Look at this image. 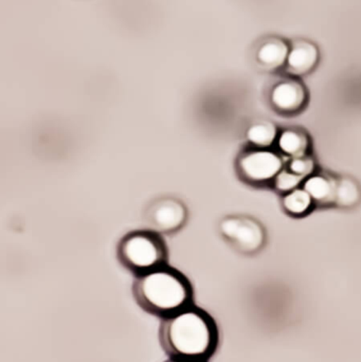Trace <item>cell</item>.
<instances>
[{"instance_id":"obj_10","label":"cell","mask_w":361,"mask_h":362,"mask_svg":"<svg viewBox=\"0 0 361 362\" xmlns=\"http://www.w3.org/2000/svg\"><path fill=\"white\" fill-rule=\"evenodd\" d=\"M337 180L326 174H313L303 183V189L311 195L316 204L326 206L335 204Z\"/></svg>"},{"instance_id":"obj_16","label":"cell","mask_w":361,"mask_h":362,"mask_svg":"<svg viewBox=\"0 0 361 362\" xmlns=\"http://www.w3.org/2000/svg\"><path fill=\"white\" fill-rule=\"evenodd\" d=\"M315 161L311 156L303 155V156L292 158L290 163V170L297 175L307 180L309 176L313 175L315 171Z\"/></svg>"},{"instance_id":"obj_5","label":"cell","mask_w":361,"mask_h":362,"mask_svg":"<svg viewBox=\"0 0 361 362\" xmlns=\"http://www.w3.org/2000/svg\"><path fill=\"white\" fill-rule=\"evenodd\" d=\"M237 172L244 180L250 183H264L275 180L283 170V159L268 148L245 151L237 159Z\"/></svg>"},{"instance_id":"obj_15","label":"cell","mask_w":361,"mask_h":362,"mask_svg":"<svg viewBox=\"0 0 361 362\" xmlns=\"http://www.w3.org/2000/svg\"><path fill=\"white\" fill-rule=\"evenodd\" d=\"M303 180L304 178L297 175L290 169L282 170L275 178V187L278 191L282 192V193H290V192L298 189Z\"/></svg>"},{"instance_id":"obj_17","label":"cell","mask_w":361,"mask_h":362,"mask_svg":"<svg viewBox=\"0 0 361 362\" xmlns=\"http://www.w3.org/2000/svg\"><path fill=\"white\" fill-rule=\"evenodd\" d=\"M165 362H206V361H180V359L169 358Z\"/></svg>"},{"instance_id":"obj_11","label":"cell","mask_w":361,"mask_h":362,"mask_svg":"<svg viewBox=\"0 0 361 362\" xmlns=\"http://www.w3.org/2000/svg\"><path fill=\"white\" fill-rule=\"evenodd\" d=\"M277 144L280 151L292 158L307 155L309 148V139L307 134L295 129L282 132L278 137Z\"/></svg>"},{"instance_id":"obj_2","label":"cell","mask_w":361,"mask_h":362,"mask_svg":"<svg viewBox=\"0 0 361 362\" xmlns=\"http://www.w3.org/2000/svg\"><path fill=\"white\" fill-rule=\"evenodd\" d=\"M131 291L138 306L157 318H167L194 305L190 281L169 265L135 276Z\"/></svg>"},{"instance_id":"obj_3","label":"cell","mask_w":361,"mask_h":362,"mask_svg":"<svg viewBox=\"0 0 361 362\" xmlns=\"http://www.w3.org/2000/svg\"><path fill=\"white\" fill-rule=\"evenodd\" d=\"M167 257L163 236L150 229L129 232L117 247L118 261L135 276L167 265Z\"/></svg>"},{"instance_id":"obj_12","label":"cell","mask_w":361,"mask_h":362,"mask_svg":"<svg viewBox=\"0 0 361 362\" xmlns=\"http://www.w3.org/2000/svg\"><path fill=\"white\" fill-rule=\"evenodd\" d=\"M246 138L254 148H269L278 140V129L271 121H260L250 125Z\"/></svg>"},{"instance_id":"obj_14","label":"cell","mask_w":361,"mask_h":362,"mask_svg":"<svg viewBox=\"0 0 361 362\" xmlns=\"http://www.w3.org/2000/svg\"><path fill=\"white\" fill-rule=\"evenodd\" d=\"M361 192L360 185L350 177L337 180L335 204L341 208H353L360 202Z\"/></svg>"},{"instance_id":"obj_4","label":"cell","mask_w":361,"mask_h":362,"mask_svg":"<svg viewBox=\"0 0 361 362\" xmlns=\"http://www.w3.org/2000/svg\"><path fill=\"white\" fill-rule=\"evenodd\" d=\"M189 211L186 204L174 196L155 198L144 210L143 219L148 229L161 234H175L186 226Z\"/></svg>"},{"instance_id":"obj_9","label":"cell","mask_w":361,"mask_h":362,"mask_svg":"<svg viewBox=\"0 0 361 362\" xmlns=\"http://www.w3.org/2000/svg\"><path fill=\"white\" fill-rule=\"evenodd\" d=\"M290 46L281 37H268L263 40L256 50V59L260 66L269 71L285 67Z\"/></svg>"},{"instance_id":"obj_6","label":"cell","mask_w":361,"mask_h":362,"mask_svg":"<svg viewBox=\"0 0 361 362\" xmlns=\"http://www.w3.org/2000/svg\"><path fill=\"white\" fill-rule=\"evenodd\" d=\"M223 238L243 253H254L262 248L265 240L262 226L247 216L231 215L220 223Z\"/></svg>"},{"instance_id":"obj_7","label":"cell","mask_w":361,"mask_h":362,"mask_svg":"<svg viewBox=\"0 0 361 362\" xmlns=\"http://www.w3.org/2000/svg\"><path fill=\"white\" fill-rule=\"evenodd\" d=\"M307 93L304 85L296 78H285L273 86L271 101L278 112L295 114L307 102Z\"/></svg>"},{"instance_id":"obj_1","label":"cell","mask_w":361,"mask_h":362,"mask_svg":"<svg viewBox=\"0 0 361 362\" xmlns=\"http://www.w3.org/2000/svg\"><path fill=\"white\" fill-rule=\"evenodd\" d=\"M159 342L169 358L207 361L218 349V327L206 310L192 305L161 319Z\"/></svg>"},{"instance_id":"obj_13","label":"cell","mask_w":361,"mask_h":362,"mask_svg":"<svg viewBox=\"0 0 361 362\" xmlns=\"http://www.w3.org/2000/svg\"><path fill=\"white\" fill-rule=\"evenodd\" d=\"M282 204L286 212L290 213V215L303 216L311 211L314 200L304 189L298 187L290 193H286Z\"/></svg>"},{"instance_id":"obj_8","label":"cell","mask_w":361,"mask_h":362,"mask_svg":"<svg viewBox=\"0 0 361 362\" xmlns=\"http://www.w3.org/2000/svg\"><path fill=\"white\" fill-rule=\"evenodd\" d=\"M319 49L311 40H297L290 45L286 70L292 76H302L315 69L319 62Z\"/></svg>"}]
</instances>
